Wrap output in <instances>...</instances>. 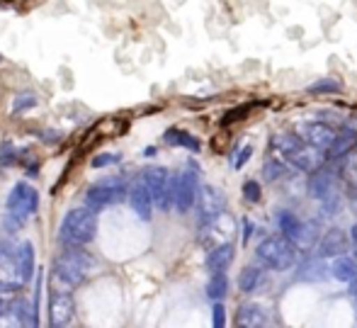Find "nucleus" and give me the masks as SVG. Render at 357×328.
<instances>
[{
	"instance_id": "obj_4",
	"label": "nucleus",
	"mask_w": 357,
	"mask_h": 328,
	"mask_svg": "<svg viewBox=\"0 0 357 328\" xmlns=\"http://www.w3.org/2000/svg\"><path fill=\"white\" fill-rule=\"evenodd\" d=\"M173 178L175 175H170L160 165H149V168L142 170V180L146 188H149L151 200L163 211H168L173 207Z\"/></svg>"
},
{
	"instance_id": "obj_32",
	"label": "nucleus",
	"mask_w": 357,
	"mask_h": 328,
	"mask_svg": "<svg viewBox=\"0 0 357 328\" xmlns=\"http://www.w3.org/2000/svg\"><path fill=\"white\" fill-rule=\"evenodd\" d=\"M122 156H114V154H98L93 158V168H107V165H114L119 163Z\"/></svg>"
},
{
	"instance_id": "obj_27",
	"label": "nucleus",
	"mask_w": 357,
	"mask_h": 328,
	"mask_svg": "<svg viewBox=\"0 0 357 328\" xmlns=\"http://www.w3.org/2000/svg\"><path fill=\"white\" fill-rule=\"evenodd\" d=\"M260 282H263V275H260L258 267H245V270L241 272V277H238V287L243 292H253Z\"/></svg>"
},
{
	"instance_id": "obj_33",
	"label": "nucleus",
	"mask_w": 357,
	"mask_h": 328,
	"mask_svg": "<svg viewBox=\"0 0 357 328\" xmlns=\"http://www.w3.org/2000/svg\"><path fill=\"white\" fill-rule=\"evenodd\" d=\"M243 197L248 202H258L260 200V185L255 183V180H248V183H243Z\"/></svg>"
},
{
	"instance_id": "obj_23",
	"label": "nucleus",
	"mask_w": 357,
	"mask_h": 328,
	"mask_svg": "<svg viewBox=\"0 0 357 328\" xmlns=\"http://www.w3.org/2000/svg\"><path fill=\"white\" fill-rule=\"evenodd\" d=\"M229 292V280L224 272H212V280L207 282V297L214 301H221Z\"/></svg>"
},
{
	"instance_id": "obj_12",
	"label": "nucleus",
	"mask_w": 357,
	"mask_h": 328,
	"mask_svg": "<svg viewBox=\"0 0 357 328\" xmlns=\"http://www.w3.org/2000/svg\"><path fill=\"white\" fill-rule=\"evenodd\" d=\"M127 197H129V204H132V209L137 211L144 221H149L151 214H153V200H151V193H149V188L144 185V180H137V183L127 190Z\"/></svg>"
},
{
	"instance_id": "obj_21",
	"label": "nucleus",
	"mask_w": 357,
	"mask_h": 328,
	"mask_svg": "<svg viewBox=\"0 0 357 328\" xmlns=\"http://www.w3.org/2000/svg\"><path fill=\"white\" fill-rule=\"evenodd\" d=\"M319 224L316 221H301V226H299V231H296V236H294V241L291 244H296L299 248H304V251H309L314 244H319Z\"/></svg>"
},
{
	"instance_id": "obj_17",
	"label": "nucleus",
	"mask_w": 357,
	"mask_h": 328,
	"mask_svg": "<svg viewBox=\"0 0 357 328\" xmlns=\"http://www.w3.org/2000/svg\"><path fill=\"white\" fill-rule=\"evenodd\" d=\"M231 260H234V246L221 244V246H216L214 251H209L207 267L212 272H226V270H229V265H231Z\"/></svg>"
},
{
	"instance_id": "obj_11",
	"label": "nucleus",
	"mask_w": 357,
	"mask_h": 328,
	"mask_svg": "<svg viewBox=\"0 0 357 328\" xmlns=\"http://www.w3.org/2000/svg\"><path fill=\"white\" fill-rule=\"evenodd\" d=\"M335 134H338V131H335L333 127H328V124H324V122L306 124V127L301 129L304 141H309V144L319 151H328L331 144H333V139H335Z\"/></svg>"
},
{
	"instance_id": "obj_41",
	"label": "nucleus",
	"mask_w": 357,
	"mask_h": 328,
	"mask_svg": "<svg viewBox=\"0 0 357 328\" xmlns=\"http://www.w3.org/2000/svg\"><path fill=\"white\" fill-rule=\"evenodd\" d=\"M353 241H355V244H357V224L353 226Z\"/></svg>"
},
{
	"instance_id": "obj_1",
	"label": "nucleus",
	"mask_w": 357,
	"mask_h": 328,
	"mask_svg": "<svg viewBox=\"0 0 357 328\" xmlns=\"http://www.w3.org/2000/svg\"><path fill=\"white\" fill-rule=\"evenodd\" d=\"M93 258L85 251H80V246H66L63 255L54 265V280L63 287V290H73L80 282H85V277L93 270Z\"/></svg>"
},
{
	"instance_id": "obj_34",
	"label": "nucleus",
	"mask_w": 357,
	"mask_h": 328,
	"mask_svg": "<svg viewBox=\"0 0 357 328\" xmlns=\"http://www.w3.org/2000/svg\"><path fill=\"white\" fill-rule=\"evenodd\" d=\"M212 324L214 328H224L226 324V309H224V304L221 301H214V309H212Z\"/></svg>"
},
{
	"instance_id": "obj_39",
	"label": "nucleus",
	"mask_w": 357,
	"mask_h": 328,
	"mask_svg": "<svg viewBox=\"0 0 357 328\" xmlns=\"http://www.w3.org/2000/svg\"><path fill=\"white\" fill-rule=\"evenodd\" d=\"M250 234H253V224H250V221L245 219V221H243V244L250 239Z\"/></svg>"
},
{
	"instance_id": "obj_38",
	"label": "nucleus",
	"mask_w": 357,
	"mask_h": 328,
	"mask_svg": "<svg viewBox=\"0 0 357 328\" xmlns=\"http://www.w3.org/2000/svg\"><path fill=\"white\" fill-rule=\"evenodd\" d=\"M250 154H253V149H250V146H245V149H241V151H238V158H236V163H234L236 168H243V163L250 158Z\"/></svg>"
},
{
	"instance_id": "obj_6",
	"label": "nucleus",
	"mask_w": 357,
	"mask_h": 328,
	"mask_svg": "<svg viewBox=\"0 0 357 328\" xmlns=\"http://www.w3.org/2000/svg\"><path fill=\"white\" fill-rule=\"evenodd\" d=\"M37 204H39V193L29 183H17V185H15L13 193L8 195V202H5V207H8V214L15 216V219H20L22 224H24V219H27L29 214H34V211H37Z\"/></svg>"
},
{
	"instance_id": "obj_28",
	"label": "nucleus",
	"mask_w": 357,
	"mask_h": 328,
	"mask_svg": "<svg viewBox=\"0 0 357 328\" xmlns=\"http://www.w3.org/2000/svg\"><path fill=\"white\" fill-rule=\"evenodd\" d=\"M340 90H343V85L333 78L316 80L314 85H309V93H314V95H331V93H340Z\"/></svg>"
},
{
	"instance_id": "obj_40",
	"label": "nucleus",
	"mask_w": 357,
	"mask_h": 328,
	"mask_svg": "<svg viewBox=\"0 0 357 328\" xmlns=\"http://www.w3.org/2000/svg\"><path fill=\"white\" fill-rule=\"evenodd\" d=\"M350 295H353V299L357 301V275L350 280Z\"/></svg>"
},
{
	"instance_id": "obj_20",
	"label": "nucleus",
	"mask_w": 357,
	"mask_h": 328,
	"mask_svg": "<svg viewBox=\"0 0 357 328\" xmlns=\"http://www.w3.org/2000/svg\"><path fill=\"white\" fill-rule=\"evenodd\" d=\"M331 272H333V277L338 282H350L357 275V260L345 253L335 255V262H333V267H331Z\"/></svg>"
},
{
	"instance_id": "obj_30",
	"label": "nucleus",
	"mask_w": 357,
	"mask_h": 328,
	"mask_svg": "<svg viewBox=\"0 0 357 328\" xmlns=\"http://www.w3.org/2000/svg\"><path fill=\"white\" fill-rule=\"evenodd\" d=\"M263 173H265V178H268V180L282 178V175H284V163H280L278 158L268 161V163H265V168H263Z\"/></svg>"
},
{
	"instance_id": "obj_2",
	"label": "nucleus",
	"mask_w": 357,
	"mask_h": 328,
	"mask_svg": "<svg viewBox=\"0 0 357 328\" xmlns=\"http://www.w3.org/2000/svg\"><path fill=\"white\" fill-rule=\"evenodd\" d=\"M95 231H98V216L88 207H78L71 209L61 221V229H59V239L63 246H88L95 239Z\"/></svg>"
},
{
	"instance_id": "obj_36",
	"label": "nucleus",
	"mask_w": 357,
	"mask_h": 328,
	"mask_svg": "<svg viewBox=\"0 0 357 328\" xmlns=\"http://www.w3.org/2000/svg\"><path fill=\"white\" fill-rule=\"evenodd\" d=\"M345 178H348V183L357 188V158H348V163H345Z\"/></svg>"
},
{
	"instance_id": "obj_22",
	"label": "nucleus",
	"mask_w": 357,
	"mask_h": 328,
	"mask_svg": "<svg viewBox=\"0 0 357 328\" xmlns=\"http://www.w3.org/2000/svg\"><path fill=\"white\" fill-rule=\"evenodd\" d=\"M165 141H168L170 146H183V149H190V151H195V154L202 149V146H199V141L195 139L192 134L183 131V129H168V131H165Z\"/></svg>"
},
{
	"instance_id": "obj_26",
	"label": "nucleus",
	"mask_w": 357,
	"mask_h": 328,
	"mask_svg": "<svg viewBox=\"0 0 357 328\" xmlns=\"http://www.w3.org/2000/svg\"><path fill=\"white\" fill-rule=\"evenodd\" d=\"M278 224H280V231H282V236H284V239L294 241V236H296V231H299L301 221L296 219V216L291 214V211H280V219H278Z\"/></svg>"
},
{
	"instance_id": "obj_13",
	"label": "nucleus",
	"mask_w": 357,
	"mask_h": 328,
	"mask_svg": "<svg viewBox=\"0 0 357 328\" xmlns=\"http://www.w3.org/2000/svg\"><path fill=\"white\" fill-rule=\"evenodd\" d=\"M331 190H335V173L331 168H316L311 170V178H309V195L314 200H321L324 195H328Z\"/></svg>"
},
{
	"instance_id": "obj_35",
	"label": "nucleus",
	"mask_w": 357,
	"mask_h": 328,
	"mask_svg": "<svg viewBox=\"0 0 357 328\" xmlns=\"http://www.w3.org/2000/svg\"><path fill=\"white\" fill-rule=\"evenodd\" d=\"M13 163H15L13 144H10V141H5V144L0 146V165H13Z\"/></svg>"
},
{
	"instance_id": "obj_16",
	"label": "nucleus",
	"mask_w": 357,
	"mask_h": 328,
	"mask_svg": "<svg viewBox=\"0 0 357 328\" xmlns=\"http://www.w3.org/2000/svg\"><path fill=\"white\" fill-rule=\"evenodd\" d=\"M13 255H15V262H17V270H20V275H22V280L29 282L34 275V246L29 244V241H22V244L13 251Z\"/></svg>"
},
{
	"instance_id": "obj_25",
	"label": "nucleus",
	"mask_w": 357,
	"mask_h": 328,
	"mask_svg": "<svg viewBox=\"0 0 357 328\" xmlns=\"http://www.w3.org/2000/svg\"><path fill=\"white\" fill-rule=\"evenodd\" d=\"M13 316H15V321H17V324H22V326H37V321H39L24 299H15L13 301Z\"/></svg>"
},
{
	"instance_id": "obj_43",
	"label": "nucleus",
	"mask_w": 357,
	"mask_h": 328,
	"mask_svg": "<svg viewBox=\"0 0 357 328\" xmlns=\"http://www.w3.org/2000/svg\"><path fill=\"white\" fill-rule=\"evenodd\" d=\"M355 260H357V244H355Z\"/></svg>"
},
{
	"instance_id": "obj_19",
	"label": "nucleus",
	"mask_w": 357,
	"mask_h": 328,
	"mask_svg": "<svg viewBox=\"0 0 357 328\" xmlns=\"http://www.w3.org/2000/svg\"><path fill=\"white\" fill-rule=\"evenodd\" d=\"M353 146H357V134L353 129H343V131H338V134H335L328 154L335 156V158H340V156H348Z\"/></svg>"
},
{
	"instance_id": "obj_15",
	"label": "nucleus",
	"mask_w": 357,
	"mask_h": 328,
	"mask_svg": "<svg viewBox=\"0 0 357 328\" xmlns=\"http://www.w3.org/2000/svg\"><path fill=\"white\" fill-rule=\"evenodd\" d=\"M287 161H289L296 170H304V173H311V170H316L321 163H324V158H321V151L314 149V146H311V149L299 146L294 154L287 156Z\"/></svg>"
},
{
	"instance_id": "obj_29",
	"label": "nucleus",
	"mask_w": 357,
	"mask_h": 328,
	"mask_svg": "<svg viewBox=\"0 0 357 328\" xmlns=\"http://www.w3.org/2000/svg\"><path fill=\"white\" fill-rule=\"evenodd\" d=\"M37 107V98L34 95H17V98L13 100V114H20V112H27V110Z\"/></svg>"
},
{
	"instance_id": "obj_8",
	"label": "nucleus",
	"mask_w": 357,
	"mask_h": 328,
	"mask_svg": "<svg viewBox=\"0 0 357 328\" xmlns=\"http://www.w3.org/2000/svg\"><path fill=\"white\" fill-rule=\"evenodd\" d=\"M197 175L192 170H185V173L175 175L173 178V207L178 211H190L197 200Z\"/></svg>"
},
{
	"instance_id": "obj_3",
	"label": "nucleus",
	"mask_w": 357,
	"mask_h": 328,
	"mask_svg": "<svg viewBox=\"0 0 357 328\" xmlns=\"http://www.w3.org/2000/svg\"><path fill=\"white\" fill-rule=\"evenodd\" d=\"M255 255H258V260L263 262L265 267H270V270H280V272L294 267L296 260H299L294 244H291L289 239H265L263 244L258 246Z\"/></svg>"
},
{
	"instance_id": "obj_18",
	"label": "nucleus",
	"mask_w": 357,
	"mask_h": 328,
	"mask_svg": "<svg viewBox=\"0 0 357 328\" xmlns=\"http://www.w3.org/2000/svg\"><path fill=\"white\" fill-rule=\"evenodd\" d=\"M326 258H306L299 267V280L304 282H319L326 277Z\"/></svg>"
},
{
	"instance_id": "obj_5",
	"label": "nucleus",
	"mask_w": 357,
	"mask_h": 328,
	"mask_svg": "<svg viewBox=\"0 0 357 328\" xmlns=\"http://www.w3.org/2000/svg\"><path fill=\"white\" fill-rule=\"evenodd\" d=\"M124 197H127V183H124V178H105L85 193V207L98 214L100 209H105L109 204H117Z\"/></svg>"
},
{
	"instance_id": "obj_31",
	"label": "nucleus",
	"mask_w": 357,
	"mask_h": 328,
	"mask_svg": "<svg viewBox=\"0 0 357 328\" xmlns=\"http://www.w3.org/2000/svg\"><path fill=\"white\" fill-rule=\"evenodd\" d=\"M321 202H324V211H328V214H335V211H338V204H340V195L335 193V190H331L328 195L321 197Z\"/></svg>"
},
{
	"instance_id": "obj_14",
	"label": "nucleus",
	"mask_w": 357,
	"mask_h": 328,
	"mask_svg": "<svg viewBox=\"0 0 357 328\" xmlns=\"http://www.w3.org/2000/svg\"><path fill=\"white\" fill-rule=\"evenodd\" d=\"M270 324V314L265 306L260 304H243L238 309V316H236V326H250V328H260V326H268Z\"/></svg>"
},
{
	"instance_id": "obj_10",
	"label": "nucleus",
	"mask_w": 357,
	"mask_h": 328,
	"mask_svg": "<svg viewBox=\"0 0 357 328\" xmlns=\"http://www.w3.org/2000/svg\"><path fill=\"white\" fill-rule=\"evenodd\" d=\"M350 246V236L343 229H328L319 239V255L321 258H335L343 255Z\"/></svg>"
},
{
	"instance_id": "obj_7",
	"label": "nucleus",
	"mask_w": 357,
	"mask_h": 328,
	"mask_svg": "<svg viewBox=\"0 0 357 328\" xmlns=\"http://www.w3.org/2000/svg\"><path fill=\"white\" fill-rule=\"evenodd\" d=\"M197 211H199V224H214L221 214H224L226 200L221 195L219 188L214 185H204L202 190H197Z\"/></svg>"
},
{
	"instance_id": "obj_9",
	"label": "nucleus",
	"mask_w": 357,
	"mask_h": 328,
	"mask_svg": "<svg viewBox=\"0 0 357 328\" xmlns=\"http://www.w3.org/2000/svg\"><path fill=\"white\" fill-rule=\"evenodd\" d=\"M75 316V301L66 290L54 292L49 297V324L54 328H63L73 321Z\"/></svg>"
},
{
	"instance_id": "obj_37",
	"label": "nucleus",
	"mask_w": 357,
	"mask_h": 328,
	"mask_svg": "<svg viewBox=\"0 0 357 328\" xmlns=\"http://www.w3.org/2000/svg\"><path fill=\"white\" fill-rule=\"evenodd\" d=\"M245 112H248V107H236V110H231V112H226L224 114V119H221V124H231V122H236L238 117H245Z\"/></svg>"
},
{
	"instance_id": "obj_42",
	"label": "nucleus",
	"mask_w": 357,
	"mask_h": 328,
	"mask_svg": "<svg viewBox=\"0 0 357 328\" xmlns=\"http://www.w3.org/2000/svg\"><path fill=\"white\" fill-rule=\"evenodd\" d=\"M3 311H5V304H3V299H0V316H3Z\"/></svg>"
},
{
	"instance_id": "obj_24",
	"label": "nucleus",
	"mask_w": 357,
	"mask_h": 328,
	"mask_svg": "<svg viewBox=\"0 0 357 328\" xmlns=\"http://www.w3.org/2000/svg\"><path fill=\"white\" fill-rule=\"evenodd\" d=\"M273 146L280 151V154L289 156V154H294L299 146H304V139H301V136H296V134H278V136H275V141H273Z\"/></svg>"
}]
</instances>
